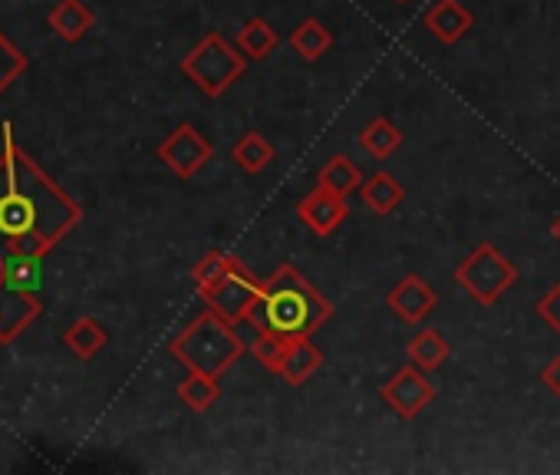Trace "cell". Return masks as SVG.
<instances>
[{"mask_svg": "<svg viewBox=\"0 0 560 475\" xmlns=\"http://www.w3.org/2000/svg\"><path fill=\"white\" fill-rule=\"evenodd\" d=\"M288 44H291V50H294L304 63H317L320 57L330 54V47H334V31H330L324 21L307 18V21H301V24L294 27V34L288 37Z\"/></svg>", "mask_w": 560, "mask_h": 475, "instance_id": "16", "label": "cell"}, {"mask_svg": "<svg viewBox=\"0 0 560 475\" xmlns=\"http://www.w3.org/2000/svg\"><path fill=\"white\" fill-rule=\"evenodd\" d=\"M247 70V57L241 47H231L221 34H205L185 57L182 73L205 93V96H224Z\"/></svg>", "mask_w": 560, "mask_h": 475, "instance_id": "4", "label": "cell"}, {"mask_svg": "<svg viewBox=\"0 0 560 475\" xmlns=\"http://www.w3.org/2000/svg\"><path fill=\"white\" fill-rule=\"evenodd\" d=\"M399 4H409V0H399Z\"/></svg>", "mask_w": 560, "mask_h": 475, "instance_id": "31", "label": "cell"}, {"mask_svg": "<svg viewBox=\"0 0 560 475\" xmlns=\"http://www.w3.org/2000/svg\"><path fill=\"white\" fill-rule=\"evenodd\" d=\"M237 47L247 60H267L273 57V50L280 47V34L273 31V24H267L264 18H250L241 24L237 31Z\"/></svg>", "mask_w": 560, "mask_h": 475, "instance_id": "19", "label": "cell"}, {"mask_svg": "<svg viewBox=\"0 0 560 475\" xmlns=\"http://www.w3.org/2000/svg\"><path fill=\"white\" fill-rule=\"evenodd\" d=\"M231 159H234V165H237L241 172H247V175H260L264 169H270V165H273L277 149H273V142H270L264 132L250 129V132H244V136L231 146Z\"/></svg>", "mask_w": 560, "mask_h": 475, "instance_id": "17", "label": "cell"}, {"mask_svg": "<svg viewBox=\"0 0 560 475\" xmlns=\"http://www.w3.org/2000/svg\"><path fill=\"white\" fill-rule=\"evenodd\" d=\"M47 24H50V31H54L60 40L77 44V40H83L86 31L96 24V14L83 4V0H60V4L50 11Z\"/></svg>", "mask_w": 560, "mask_h": 475, "instance_id": "15", "label": "cell"}, {"mask_svg": "<svg viewBox=\"0 0 560 475\" xmlns=\"http://www.w3.org/2000/svg\"><path fill=\"white\" fill-rule=\"evenodd\" d=\"M422 24L439 44L455 47L475 27V14L462 4V0H435V4L425 11Z\"/></svg>", "mask_w": 560, "mask_h": 475, "instance_id": "12", "label": "cell"}, {"mask_svg": "<svg viewBox=\"0 0 560 475\" xmlns=\"http://www.w3.org/2000/svg\"><path fill=\"white\" fill-rule=\"evenodd\" d=\"M534 311H537V317H540L553 334H560V281H557V285H553V288L537 301V308H534Z\"/></svg>", "mask_w": 560, "mask_h": 475, "instance_id": "28", "label": "cell"}, {"mask_svg": "<svg viewBox=\"0 0 560 475\" xmlns=\"http://www.w3.org/2000/svg\"><path fill=\"white\" fill-rule=\"evenodd\" d=\"M406 354H409V363H416L419 370L432 373V370H439V367L448 360L452 347H448V340H445L435 327H425V331H416V334L409 337Z\"/></svg>", "mask_w": 560, "mask_h": 475, "instance_id": "18", "label": "cell"}, {"mask_svg": "<svg viewBox=\"0 0 560 475\" xmlns=\"http://www.w3.org/2000/svg\"><path fill=\"white\" fill-rule=\"evenodd\" d=\"M168 350L185 370L218 380L244 357L247 344L237 334V324H228L224 317H218L208 308L195 321H188V327L182 334L172 337Z\"/></svg>", "mask_w": 560, "mask_h": 475, "instance_id": "3", "label": "cell"}, {"mask_svg": "<svg viewBox=\"0 0 560 475\" xmlns=\"http://www.w3.org/2000/svg\"><path fill=\"white\" fill-rule=\"evenodd\" d=\"M458 288L481 308H494L517 281V268L511 258H504L491 242H481L468 258L455 268Z\"/></svg>", "mask_w": 560, "mask_h": 475, "instance_id": "5", "label": "cell"}, {"mask_svg": "<svg viewBox=\"0 0 560 475\" xmlns=\"http://www.w3.org/2000/svg\"><path fill=\"white\" fill-rule=\"evenodd\" d=\"M380 399L399 416V419H416L432 399H435V386L429 383L425 370H419L416 363L399 367L383 386H380Z\"/></svg>", "mask_w": 560, "mask_h": 475, "instance_id": "7", "label": "cell"}, {"mask_svg": "<svg viewBox=\"0 0 560 475\" xmlns=\"http://www.w3.org/2000/svg\"><path fill=\"white\" fill-rule=\"evenodd\" d=\"M320 367H324V350L311 337H291L284 357H280L277 376L288 386H304Z\"/></svg>", "mask_w": 560, "mask_h": 475, "instance_id": "13", "label": "cell"}, {"mask_svg": "<svg viewBox=\"0 0 560 475\" xmlns=\"http://www.w3.org/2000/svg\"><path fill=\"white\" fill-rule=\"evenodd\" d=\"M24 70H27V57L11 40L0 37V93H4Z\"/></svg>", "mask_w": 560, "mask_h": 475, "instance_id": "27", "label": "cell"}, {"mask_svg": "<svg viewBox=\"0 0 560 475\" xmlns=\"http://www.w3.org/2000/svg\"><path fill=\"white\" fill-rule=\"evenodd\" d=\"M550 238L560 245V215H557V218H553V224H550Z\"/></svg>", "mask_w": 560, "mask_h": 475, "instance_id": "30", "label": "cell"}, {"mask_svg": "<svg viewBox=\"0 0 560 475\" xmlns=\"http://www.w3.org/2000/svg\"><path fill=\"white\" fill-rule=\"evenodd\" d=\"M0 275L8 281L27 288V291H40L44 285V258H0Z\"/></svg>", "mask_w": 560, "mask_h": 475, "instance_id": "24", "label": "cell"}, {"mask_svg": "<svg viewBox=\"0 0 560 475\" xmlns=\"http://www.w3.org/2000/svg\"><path fill=\"white\" fill-rule=\"evenodd\" d=\"M155 152H159V159H162L178 178H195V175L211 162V155H214L211 142H208L195 126H188V123L175 126V129L159 142Z\"/></svg>", "mask_w": 560, "mask_h": 475, "instance_id": "8", "label": "cell"}, {"mask_svg": "<svg viewBox=\"0 0 560 475\" xmlns=\"http://www.w3.org/2000/svg\"><path fill=\"white\" fill-rule=\"evenodd\" d=\"M40 314L44 301L37 298V291H27L0 275V344L18 340Z\"/></svg>", "mask_w": 560, "mask_h": 475, "instance_id": "9", "label": "cell"}, {"mask_svg": "<svg viewBox=\"0 0 560 475\" xmlns=\"http://www.w3.org/2000/svg\"><path fill=\"white\" fill-rule=\"evenodd\" d=\"M360 146H363V152L373 155V159H389V155L402 146V132H399L386 116H380V119H373L370 126H363Z\"/></svg>", "mask_w": 560, "mask_h": 475, "instance_id": "22", "label": "cell"}, {"mask_svg": "<svg viewBox=\"0 0 560 475\" xmlns=\"http://www.w3.org/2000/svg\"><path fill=\"white\" fill-rule=\"evenodd\" d=\"M0 258H47L63 234L83 221V208L0 126Z\"/></svg>", "mask_w": 560, "mask_h": 475, "instance_id": "1", "label": "cell"}, {"mask_svg": "<svg viewBox=\"0 0 560 475\" xmlns=\"http://www.w3.org/2000/svg\"><path fill=\"white\" fill-rule=\"evenodd\" d=\"M347 215H350L347 198L337 195V192H330V188H324V185H317V188H314L311 195H304L301 205H298V218H301L304 228L314 231L317 238H330V234L347 221Z\"/></svg>", "mask_w": 560, "mask_h": 475, "instance_id": "11", "label": "cell"}, {"mask_svg": "<svg viewBox=\"0 0 560 475\" xmlns=\"http://www.w3.org/2000/svg\"><path fill=\"white\" fill-rule=\"evenodd\" d=\"M317 185H324V188H330V192L347 198L350 192H360L363 172H360V165L350 155H330L324 162V169L317 172Z\"/></svg>", "mask_w": 560, "mask_h": 475, "instance_id": "20", "label": "cell"}, {"mask_svg": "<svg viewBox=\"0 0 560 475\" xmlns=\"http://www.w3.org/2000/svg\"><path fill=\"white\" fill-rule=\"evenodd\" d=\"M241 262L234 258V255H228V252H221V248H214V252H208L195 268H191V281H195V288L198 291H205L208 285H214L218 278H224L228 271H234Z\"/></svg>", "mask_w": 560, "mask_h": 475, "instance_id": "25", "label": "cell"}, {"mask_svg": "<svg viewBox=\"0 0 560 475\" xmlns=\"http://www.w3.org/2000/svg\"><path fill=\"white\" fill-rule=\"evenodd\" d=\"M260 288H264V281H257L244 265H237L234 271H228L224 278H218L214 285H208L198 294H201L205 308H211L228 324H247L254 304L260 301Z\"/></svg>", "mask_w": 560, "mask_h": 475, "instance_id": "6", "label": "cell"}, {"mask_svg": "<svg viewBox=\"0 0 560 475\" xmlns=\"http://www.w3.org/2000/svg\"><path fill=\"white\" fill-rule=\"evenodd\" d=\"M288 340H291V337L273 334V331H254V340H250V347H247V350L257 357V363H260V367H267L270 373H277L280 357H284V350H288Z\"/></svg>", "mask_w": 560, "mask_h": 475, "instance_id": "26", "label": "cell"}, {"mask_svg": "<svg viewBox=\"0 0 560 475\" xmlns=\"http://www.w3.org/2000/svg\"><path fill=\"white\" fill-rule=\"evenodd\" d=\"M178 399L191 409V413H205L211 409L218 399H221V386L214 376H205V373H191L178 383Z\"/></svg>", "mask_w": 560, "mask_h": 475, "instance_id": "23", "label": "cell"}, {"mask_svg": "<svg viewBox=\"0 0 560 475\" xmlns=\"http://www.w3.org/2000/svg\"><path fill=\"white\" fill-rule=\"evenodd\" d=\"M540 383H544V386L560 399V354H557V357L540 370Z\"/></svg>", "mask_w": 560, "mask_h": 475, "instance_id": "29", "label": "cell"}, {"mask_svg": "<svg viewBox=\"0 0 560 475\" xmlns=\"http://www.w3.org/2000/svg\"><path fill=\"white\" fill-rule=\"evenodd\" d=\"M360 201H363L373 215L386 218V215H393V211L406 201V188H402V182H399L393 172H376V175L363 178V185H360Z\"/></svg>", "mask_w": 560, "mask_h": 475, "instance_id": "14", "label": "cell"}, {"mask_svg": "<svg viewBox=\"0 0 560 475\" xmlns=\"http://www.w3.org/2000/svg\"><path fill=\"white\" fill-rule=\"evenodd\" d=\"M386 308L393 311V317L399 324H409V327H419L422 321H429V314L439 308V294L435 288L419 278V275H406L399 285L389 288L386 294Z\"/></svg>", "mask_w": 560, "mask_h": 475, "instance_id": "10", "label": "cell"}, {"mask_svg": "<svg viewBox=\"0 0 560 475\" xmlns=\"http://www.w3.org/2000/svg\"><path fill=\"white\" fill-rule=\"evenodd\" d=\"M63 344L80 357V360H93L106 344H109V334L103 331L100 321L93 317H80L67 334H63Z\"/></svg>", "mask_w": 560, "mask_h": 475, "instance_id": "21", "label": "cell"}, {"mask_svg": "<svg viewBox=\"0 0 560 475\" xmlns=\"http://www.w3.org/2000/svg\"><path fill=\"white\" fill-rule=\"evenodd\" d=\"M334 317V304L311 285V278L294 268L280 265L260 288V301L254 304L247 324L254 331H273L284 337H314Z\"/></svg>", "mask_w": 560, "mask_h": 475, "instance_id": "2", "label": "cell"}]
</instances>
